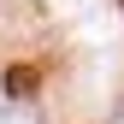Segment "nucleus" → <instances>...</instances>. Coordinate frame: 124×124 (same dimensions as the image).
<instances>
[{
  "label": "nucleus",
  "instance_id": "f257e3e1",
  "mask_svg": "<svg viewBox=\"0 0 124 124\" xmlns=\"http://www.w3.org/2000/svg\"><path fill=\"white\" fill-rule=\"evenodd\" d=\"M118 12H124V0H118Z\"/></svg>",
  "mask_w": 124,
  "mask_h": 124
}]
</instances>
